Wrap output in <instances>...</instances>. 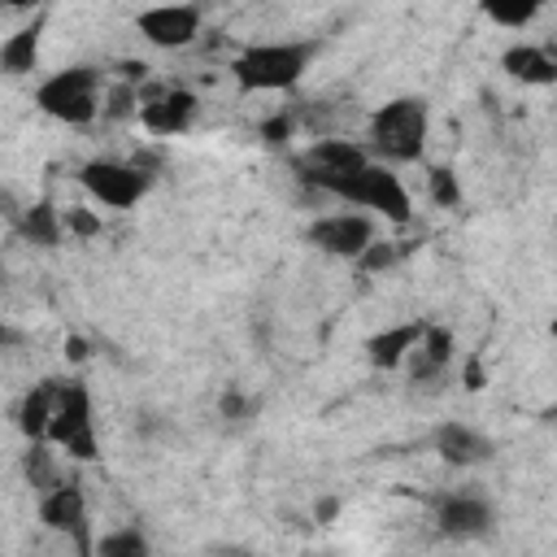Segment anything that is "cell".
<instances>
[{"label": "cell", "mask_w": 557, "mask_h": 557, "mask_svg": "<svg viewBox=\"0 0 557 557\" xmlns=\"http://www.w3.org/2000/svg\"><path fill=\"white\" fill-rule=\"evenodd\" d=\"M400 252H405L400 244H392V239H374V244L357 257V265H361L366 274H379V270H392V265L400 261Z\"/></svg>", "instance_id": "23"}, {"label": "cell", "mask_w": 557, "mask_h": 557, "mask_svg": "<svg viewBox=\"0 0 557 557\" xmlns=\"http://www.w3.org/2000/svg\"><path fill=\"white\" fill-rule=\"evenodd\" d=\"M44 26H48V17L35 13L26 26H17V30L0 44V70H4L9 78H22V74L35 70V61H39V44H44Z\"/></svg>", "instance_id": "15"}, {"label": "cell", "mask_w": 557, "mask_h": 557, "mask_svg": "<svg viewBox=\"0 0 557 557\" xmlns=\"http://www.w3.org/2000/svg\"><path fill=\"white\" fill-rule=\"evenodd\" d=\"M96 553L100 557H148V535L139 531V522H131V527H117L104 540H96Z\"/></svg>", "instance_id": "20"}, {"label": "cell", "mask_w": 557, "mask_h": 557, "mask_svg": "<svg viewBox=\"0 0 557 557\" xmlns=\"http://www.w3.org/2000/svg\"><path fill=\"white\" fill-rule=\"evenodd\" d=\"M35 109L65 126H91L100 117V70L65 65L35 87Z\"/></svg>", "instance_id": "4"}, {"label": "cell", "mask_w": 557, "mask_h": 557, "mask_svg": "<svg viewBox=\"0 0 557 557\" xmlns=\"http://www.w3.org/2000/svg\"><path fill=\"white\" fill-rule=\"evenodd\" d=\"M48 444L65 453L70 461H96L100 457V435H96V405L91 387L83 379H61V396L48 422Z\"/></svg>", "instance_id": "5"}, {"label": "cell", "mask_w": 557, "mask_h": 557, "mask_svg": "<svg viewBox=\"0 0 557 557\" xmlns=\"http://www.w3.org/2000/svg\"><path fill=\"white\" fill-rule=\"evenodd\" d=\"M461 379H466V387H470V392H479V387H483V361H479V357H466Z\"/></svg>", "instance_id": "27"}, {"label": "cell", "mask_w": 557, "mask_h": 557, "mask_svg": "<svg viewBox=\"0 0 557 557\" xmlns=\"http://www.w3.org/2000/svg\"><path fill=\"white\" fill-rule=\"evenodd\" d=\"M374 239H379V226H374V213H366V209L322 213L305 226V244H313L318 252L339 257V261H357Z\"/></svg>", "instance_id": "7"}, {"label": "cell", "mask_w": 557, "mask_h": 557, "mask_svg": "<svg viewBox=\"0 0 557 557\" xmlns=\"http://www.w3.org/2000/svg\"><path fill=\"white\" fill-rule=\"evenodd\" d=\"M65 231L70 226H65V218H61V209L52 200H35V205H26L17 213V235L26 244H35V248H57L65 239Z\"/></svg>", "instance_id": "18"}, {"label": "cell", "mask_w": 557, "mask_h": 557, "mask_svg": "<svg viewBox=\"0 0 557 557\" xmlns=\"http://www.w3.org/2000/svg\"><path fill=\"white\" fill-rule=\"evenodd\" d=\"M553 339H557V322H553Z\"/></svg>", "instance_id": "31"}, {"label": "cell", "mask_w": 557, "mask_h": 557, "mask_svg": "<svg viewBox=\"0 0 557 557\" xmlns=\"http://www.w3.org/2000/svg\"><path fill=\"white\" fill-rule=\"evenodd\" d=\"M57 396H61V379H44V383H35V387L17 400L13 422H17V431H22L26 440H48V422H52Z\"/></svg>", "instance_id": "16"}, {"label": "cell", "mask_w": 557, "mask_h": 557, "mask_svg": "<svg viewBox=\"0 0 557 557\" xmlns=\"http://www.w3.org/2000/svg\"><path fill=\"white\" fill-rule=\"evenodd\" d=\"M422 331H426V322H396V326L374 331V335L366 339V361H370L374 370H396V366H405V361L413 357Z\"/></svg>", "instance_id": "13"}, {"label": "cell", "mask_w": 557, "mask_h": 557, "mask_svg": "<svg viewBox=\"0 0 557 557\" xmlns=\"http://www.w3.org/2000/svg\"><path fill=\"white\" fill-rule=\"evenodd\" d=\"M218 409H222V418H231V422H248V418L257 413V400H252L248 392H239V387H226Z\"/></svg>", "instance_id": "24"}, {"label": "cell", "mask_w": 557, "mask_h": 557, "mask_svg": "<svg viewBox=\"0 0 557 557\" xmlns=\"http://www.w3.org/2000/svg\"><path fill=\"white\" fill-rule=\"evenodd\" d=\"M205 13L200 4H148L135 13V30L144 44L161 48V52H183L200 39Z\"/></svg>", "instance_id": "9"}, {"label": "cell", "mask_w": 557, "mask_h": 557, "mask_svg": "<svg viewBox=\"0 0 557 557\" xmlns=\"http://www.w3.org/2000/svg\"><path fill=\"white\" fill-rule=\"evenodd\" d=\"M492 527H496V509L479 492H444V496H435V531L440 535H448V540H479Z\"/></svg>", "instance_id": "10"}, {"label": "cell", "mask_w": 557, "mask_h": 557, "mask_svg": "<svg viewBox=\"0 0 557 557\" xmlns=\"http://www.w3.org/2000/svg\"><path fill=\"white\" fill-rule=\"evenodd\" d=\"M500 70L522 87H553L557 83V61L540 44H509L500 52Z\"/></svg>", "instance_id": "14"}, {"label": "cell", "mask_w": 557, "mask_h": 557, "mask_svg": "<svg viewBox=\"0 0 557 557\" xmlns=\"http://www.w3.org/2000/svg\"><path fill=\"white\" fill-rule=\"evenodd\" d=\"M540 422H544V426H557V400H553V405H544V409H540Z\"/></svg>", "instance_id": "29"}, {"label": "cell", "mask_w": 557, "mask_h": 557, "mask_svg": "<svg viewBox=\"0 0 557 557\" xmlns=\"http://www.w3.org/2000/svg\"><path fill=\"white\" fill-rule=\"evenodd\" d=\"M426 196L440 205V209H457L461 205V183L448 165H431L426 170Z\"/></svg>", "instance_id": "21"}, {"label": "cell", "mask_w": 557, "mask_h": 557, "mask_svg": "<svg viewBox=\"0 0 557 557\" xmlns=\"http://www.w3.org/2000/svg\"><path fill=\"white\" fill-rule=\"evenodd\" d=\"M65 352H70L74 361H83V357H87V344H83V339L74 335V339H65Z\"/></svg>", "instance_id": "28"}, {"label": "cell", "mask_w": 557, "mask_h": 557, "mask_svg": "<svg viewBox=\"0 0 557 557\" xmlns=\"http://www.w3.org/2000/svg\"><path fill=\"white\" fill-rule=\"evenodd\" d=\"M48 440H30V453H26V461H22V470H26V479H30V487L35 492H48L61 474L52 470V457H48V448H44Z\"/></svg>", "instance_id": "22"}, {"label": "cell", "mask_w": 557, "mask_h": 557, "mask_svg": "<svg viewBox=\"0 0 557 557\" xmlns=\"http://www.w3.org/2000/svg\"><path fill=\"white\" fill-rule=\"evenodd\" d=\"M322 191L335 196V200H344V205H357V209H366V213H374V218H383L392 226H405L413 218V200H409L400 174L387 161H379V157H370L352 174L331 178Z\"/></svg>", "instance_id": "3"}, {"label": "cell", "mask_w": 557, "mask_h": 557, "mask_svg": "<svg viewBox=\"0 0 557 557\" xmlns=\"http://www.w3.org/2000/svg\"><path fill=\"white\" fill-rule=\"evenodd\" d=\"M261 139L265 144H287L292 139V113H274L261 122Z\"/></svg>", "instance_id": "25"}, {"label": "cell", "mask_w": 557, "mask_h": 557, "mask_svg": "<svg viewBox=\"0 0 557 557\" xmlns=\"http://www.w3.org/2000/svg\"><path fill=\"white\" fill-rule=\"evenodd\" d=\"M548 4L553 0H479L483 17L496 22V26H505V30H527Z\"/></svg>", "instance_id": "19"}, {"label": "cell", "mask_w": 557, "mask_h": 557, "mask_svg": "<svg viewBox=\"0 0 557 557\" xmlns=\"http://www.w3.org/2000/svg\"><path fill=\"white\" fill-rule=\"evenodd\" d=\"M39 522L57 535H65L83 557L96 553L91 518H87V492L78 479H57L48 492H39Z\"/></svg>", "instance_id": "8"}, {"label": "cell", "mask_w": 557, "mask_h": 557, "mask_svg": "<svg viewBox=\"0 0 557 557\" xmlns=\"http://www.w3.org/2000/svg\"><path fill=\"white\" fill-rule=\"evenodd\" d=\"M196 109H200L196 91H187V87H157L148 100H139V113H135V117H139V126H144L148 135L174 139V135L191 131Z\"/></svg>", "instance_id": "11"}, {"label": "cell", "mask_w": 557, "mask_h": 557, "mask_svg": "<svg viewBox=\"0 0 557 557\" xmlns=\"http://www.w3.org/2000/svg\"><path fill=\"white\" fill-rule=\"evenodd\" d=\"M78 183L83 191L104 205V209H135L148 196L152 174L139 161H113V157H91L78 165Z\"/></svg>", "instance_id": "6"}, {"label": "cell", "mask_w": 557, "mask_h": 557, "mask_svg": "<svg viewBox=\"0 0 557 557\" xmlns=\"http://www.w3.org/2000/svg\"><path fill=\"white\" fill-rule=\"evenodd\" d=\"M65 226H70L74 235H96V231H100V222H96L91 213H78V209H70V218H65Z\"/></svg>", "instance_id": "26"}, {"label": "cell", "mask_w": 557, "mask_h": 557, "mask_svg": "<svg viewBox=\"0 0 557 557\" xmlns=\"http://www.w3.org/2000/svg\"><path fill=\"white\" fill-rule=\"evenodd\" d=\"M4 4H9V9H22V4H30V0H4Z\"/></svg>", "instance_id": "30"}, {"label": "cell", "mask_w": 557, "mask_h": 557, "mask_svg": "<svg viewBox=\"0 0 557 557\" xmlns=\"http://www.w3.org/2000/svg\"><path fill=\"white\" fill-rule=\"evenodd\" d=\"M313 52L309 39H257L235 52L231 74L239 91H292L309 74Z\"/></svg>", "instance_id": "2"}, {"label": "cell", "mask_w": 557, "mask_h": 557, "mask_svg": "<svg viewBox=\"0 0 557 557\" xmlns=\"http://www.w3.org/2000/svg\"><path fill=\"white\" fill-rule=\"evenodd\" d=\"M426 135H431V100L426 96H392L366 122V148H370V157H379L387 165L422 161Z\"/></svg>", "instance_id": "1"}, {"label": "cell", "mask_w": 557, "mask_h": 557, "mask_svg": "<svg viewBox=\"0 0 557 557\" xmlns=\"http://www.w3.org/2000/svg\"><path fill=\"white\" fill-rule=\"evenodd\" d=\"M431 448L448 461V466H483L496 457V440L474 431L470 422H440L431 435Z\"/></svg>", "instance_id": "12"}, {"label": "cell", "mask_w": 557, "mask_h": 557, "mask_svg": "<svg viewBox=\"0 0 557 557\" xmlns=\"http://www.w3.org/2000/svg\"><path fill=\"white\" fill-rule=\"evenodd\" d=\"M453 357H457V339H453V331L426 322V331H422V339H418V348H413V379H418V383L440 379V374L453 366Z\"/></svg>", "instance_id": "17"}]
</instances>
